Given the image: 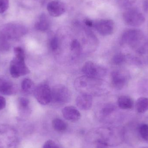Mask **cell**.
I'll return each instance as SVG.
<instances>
[{"label": "cell", "mask_w": 148, "mask_h": 148, "mask_svg": "<svg viewBox=\"0 0 148 148\" xmlns=\"http://www.w3.org/2000/svg\"><path fill=\"white\" fill-rule=\"evenodd\" d=\"M18 137L16 130L7 124L0 125V148H16Z\"/></svg>", "instance_id": "1"}, {"label": "cell", "mask_w": 148, "mask_h": 148, "mask_svg": "<svg viewBox=\"0 0 148 148\" xmlns=\"http://www.w3.org/2000/svg\"><path fill=\"white\" fill-rule=\"evenodd\" d=\"M27 32V28L23 25L17 23L6 24L0 29V42H8L9 40L21 37Z\"/></svg>", "instance_id": "2"}, {"label": "cell", "mask_w": 148, "mask_h": 148, "mask_svg": "<svg viewBox=\"0 0 148 148\" xmlns=\"http://www.w3.org/2000/svg\"><path fill=\"white\" fill-rule=\"evenodd\" d=\"M144 39V35L140 29H132L125 31L122 35L121 43L136 48L141 45Z\"/></svg>", "instance_id": "3"}, {"label": "cell", "mask_w": 148, "mask_h": 148, "mask_svg": "<svg viewBox=\"0 0 148 148\" xmlns=\"http://www.w3.org/2000/svg\"><path fill=\"white\" fill-rule=\"evenodd\" d=\"M123 19L126 24L132 27H139L142 25L145 18L142 13L134 8L126 10L123 14Z\"/></svg>", "instance_id": "4"}, {"label": "cell", "mask_w": 148, "mask_h": 148, "mask_svg": "<svg viewBox=\"0 0 148 148\" xmlns=\"http://www.w3.org/2000/svg\"><path fill=\"white\" fill-rule=\"evenodd\" d=\"M52 101L60 104L69 102L71 100V94L70 90L64 85L58 84L51 90Z\"/></svg>", "instance_id": "5"}, {"label": "cell", "mask_w": 148, "mask_h": 148, "mask_svg": "<svg viewBox=\"0 0 148 148\" xmlns=\"http://www.w3.org/2000/svg\"><path fill=\"white\" fill-rule=\"evenodd\" d=\"M35 97L38 102L47 105L52 101V92L47 84L42 83L38 85L34 91Z\"/></svg>", "instance_id": "6"}, {"label": "cell", "mask_w": 148, "mask_h": 148, "mask_svg": "<svg viewBox=\"0 0 148 148\" xmlns=\"http://www.w3.org/2000/svg\"><path fill=\"white\" fill-rule=\"evenodd\" d=\"M10 72L12 77L18 78L30 73L25 62V59L15 57L10 62Z\"/></svg>", "instance_id": "7"}, {"label": "cell", "mask_w": 148, "mask_h": 148, "mask_svg": "<svg viewBox=\"0 0 148 148\" xmlns=\"http://www.w3.org/2000/svg\"><path fill=\"white\" fill-rule=\"evenodd\" d=\"M82 72L87 77L97 79L99 77L104 76L106 71L103 68L96 65L92 62L88 61L84 65Z\"/></svg>", "instance_id": "8"}, {"label": "cell", "mask_w": 148, "mask_h": 148, "mask_svg": "<svg viewBox=\"0 0 148 148\" xmlns=\"http://www.w3.org/2000/svg\"><path fill=\"white\" fill-rule=\"evenodd\" d=\"M94 27L103 36L110 35L114 29V23L112 20L102 19L94 23Z\"/></svg>", "instance_id": "9"}, {"label": "cell", "mask_w": 148, "mask_h": 148, "mask_svg": "<svg viewBox=\"0 0 148 148\" xmlns=\"http://www.w3.org/2000/svg\"><path fill=\"white\" fill-rule=\"evenodd\" d=\"M47 10L50 16L59 17L63 14L66 10L64 3L60 0L51 1L47 5Z\"/></svg>", "instance_id": "10"}, {"label": "cell", "mask_w": 148, "mask_h": 148, "mask_svg": "<svg viewBox=\"0 0 148 148\" xmlns=\"http://www.w3.org/2000/svg\"><path fill=\"white\" fill-rule=\"evenodd\" d=\"M93 98L90 94L82 93L80 94L76 99V103L79 108L82 110H88L92 106Z\"/></svg>", "instance_id": "11"}, {"label": "cell", "mask_w": 148, "mask_h": 148, "mask_svg": "<svg viewBox=\"0 0 148 148\" xmlns=\"http://www.w3.org/2000/svg\"><path fill=\"white\" fill-rule=\"evenodd\" d=\"M111 82L115 88L121 90L125 86L127 82L126 76L119 71H114L111 75Z\"/></svg>", "instance_id": "12"}, {"label": "cell", "mask_w": 148, "mask_h": 148, "mask_svg": "<svg viewBox=\"0 0 148 148\" xmlns=\"http://www.w3.org/2000/svg\"><path fill=\"white\" fill-rule=\"evenodd\" d=\"M62 113L64 118L70 121H77L81 117L79 111L73 106L65 107L62 109Z\"/></svg>", "instance_id": "13"}, {"label": "cell", "mask_w": 148, "mask_h": 148, "mask_svg": "<svg viewBox=\"0 0 148 148\" xmlns=\"http://www.w3.org/2000/svg\"><path fill=\"white\" fill-rule=\"evenodd\" d=\"M16 92L15 87L11 82L0 78V93L6 95H10Z\"/></svg>", "instance_id": "14"}, {"label": "cell", "mask_w": 148, "mask_h": 148, "mask_svg": "<svg viewBox=\"0 0 148 148\" xmlns=\"http://www.w3.org/2000/svg\"><path fill=\"white\" fill-rule=\"evenodd\" d=\"M50 22L47 16L45 14L40 16L38 21L35 25V27L40 31H45L49 29Z\"/></svg>", "instance_id": "15"}, {"label": "cell", "mask_w": 148, "mask_h": 148, "mask_svg": "<svg viewBox=\"0 0 148 148\" xmlns=\"http://www.w3.org/2000/svg\"><path fill=\"white\" fill-rule=\"evenodd\" d=\"M117 104L119 108L122 109H130L134 107V101L130 97L121 96L118 98Z\"/></svg>", "instance_id": "16"}, {"label": "cell", "mask_w": 148, "mask_h": 148, "mask_svg": "<svg viewBox=\"0 0 148 148\" xmlns=\"http://www.w3.org/2000/svg\"><path fill=\"white\" fill-rule=\"evenodd\" d=\"M136 110L139 113H144L148 110V98L141 97L137 99L136 104Z\"/></svg>", "instance_id": "17"}, {"label": "cell", "mask_w": 148, "mask_h": 148, "mask_svg": "<svg viewBox=\"0 0 148 148\" xmlns=\"http://www.w3.org/2000/svg\"><path fill=\"white\" fill-rule=\"evenodd\" d=\"M21 88L23 91L28 93L34 92L35 89L34 84L29 78H25L23 80L21 83Z\"/></svg>", "instance_id": "18"}, {"label": "cell", "mask_w": 148, "mask_h": 148, "mask_svg": "<svg viewBox=\"0 0 148 148\" xmlns=\"http://www.w3.org/2000/svg\"><path fill=\"white\" fill-rule=\"evenodd\" d=\"M53 127L55 130L58 132H63L67 128L66 123L61 119L56 118L53 120Z\"/></svg>", "instance_id": "19"}, {"label": "cell", "mask_w": 148, "mask_h": 148, "mask_svg": "<svg viewBox=\"0 0 148 148\" xmlns=\"http://www.w3.org/2000/svg\"><path fill=\"white\" fill-rule=\"evenodd\" d=\"M138 130L141 138L148 143V124H142L140 125Z\"/></svg>", "instance_id": "20"}, {"label": "cell", "mask_w": 148, "mask_h": 148, "mask_svg": "<svg viewBox=\"0 0 148 148\" xmlns=\"http://www.w3.org/2000/svg\"><path fill=\"white\" fill-rule=\"evenodd\" d=\"M18 102L20 109L22 112L28 110L29 103L28 99L24 97H21L18 99Z\"/></svg>", "instance_id": "21"}, {"label": "cell", "mask_w": 148, "mask_h": 148, "mask_svg": "<svg viewBox=\"0 0 148 148\" xmlns=\"http://www.w3.org/2000/svg\"><path fill=\"white\" fill-rule=\"evenodd\" d=\"M126 60V57L122 53H117L113 57L112 61L113 63L116 65L122 64Z\"/></svg>", "instance_id": "22"}, {"label": "cell", "mask_w": 148, "mask_h": 148, "mask_svg": "<svg viewBox=\"0 0 148 148\" xmlns=\"http://www.w3.org/2000/svg\"><path fill=\"white\" fill-rule=\"evenodd\" d=\"M71 49L74 53L77 55L80 53L81 46L80 42L77 40H74L71 44Z\"/></svg>", "instance_id": "23"}, {"label": "cell", "mask_w": 148, "mask_h": 148, "mask_svg": "<svg viewBox=\"0 0 148 148\" xmlns=\"http://www.w3.org/2000/svg\"><path fill=\"white\" fill-rule=\"evenodd\" d=\"M115 107L112 104L106 105L102 110V113L104 116L110 114L114 110Z\"/></svg>", "instance_id": "24"}, {"label": "cell", "mask_w": 148, "mask_h": 148, "mask_svg": "<svg viewBox=\"0 0 148 148\" xmlns=\"http://www.w3.org/2000/svg\"><path fill=\"white\" fill-rule=\"evenodd\" d=\"M9 6V0H0V14L4 13Z\"/></svg>", "instance_id": "25"}, {"label": "cell", "mask_w": 148, "mask_h": 148, "mask_svg": "<svg viewBox=\"0 0 148 148\" xmlns=\"http://www.w3.org/2000/svg\"><path fill=\"white\" fill-rule=\"evenodd\" d=\"M14 52L15 55V57L21 59H25V53L24 50L22 48L20 47H16L14 49Z\"/></svg>", "instance_id": "26"}, {"label": "cell", "mask_w": 148, "mask_h": 148, "mask_svg": "<svg viewBox=\"0 0 148 148\" xmlns=\"http://www.w3.org/2000/svg\"><path fill=\"white\" fill-rule=\"evenodd\" d=\"M59 46V41L58 38L56 37H53L51 38L49 42V46L52 50H56L58 49Z\"/></svg>", "instance_id": "27"}, {"label": "cell", "mask_w": 148, "mask_h": 148, "mask_svg": "<svg viewBox=\"0 0 148 148\" xmlns=\"http://www.w3.org/2000/svg\"><path fill=\"white\" fill-rule=\"evenodd\" d=\"M96 148H107L109 146L107 142L102 139H97L96 141Z\"/></svg>", "instance_id": "28"}, {"label": "cell", "mask_w": 148, "mask_h": 148, "mask_svg": "<svg viewBox=\"0 0 148 148\" xmlns=\"http://www.w3.org/2000/svg\"><path fill=\"white\" fill-rule=\"evenodd\" d=\"M42 148H59L57 144L52 140H49L46 142Z\"/></svg>", "instance_id": "29"}, {"label": "cell", "mask_w": 148, "mask_h": 148, "mask_svg": "<svg viewBox=\"0 0 148 148\" xmlns=\"http://www.w3.org/2000/svg\"><path fill=\"white\" fill-rule=\"evenodd\" d=\"M136 0H119L120 3L124 6H127L131 5L135 2Z\"/></svg>", "instance_id": "30"}, {"label": "cell", "mask_w": 148, "mask_h": 148, "mask_svg": "<svg viewBox=\"0 0 148 148\" xmlns=\"http://www.w3.org/2000/svg\"><path fill=\"white\" fill-rule=\"evenodd\" d=\"M6 105V100L3 97L0 96V110L5 108Z\"/></svg>", "instance_id": "31"}, {"label": "cell", "mask_w": 148, "mask_h": 148, "mask_svg": "<svg viewBox=\"0 0 148 148\" xmlns=\"http://www.w3.org/2000/svg\"><path fill=\"white\" fill-rule=\"evenodd\" d=\"M84 23H85V24L88 27H94V23L91 20H89V19H86L84 21Z\"/></svg>", "instance_id": "32"}, {"label": "cell", "mask_w": 148, "mask_h": 148, "mask_svg": "<svg viewBox=\"0 0 148 148\" xmlns=\"http://www.w3.org/2000/svg\"><path fill=\"white\" fill-rule=\"evenodd\" d=\"M144 8L146 11H148V1H146L144 3Z\"/></svg>", "instance_id": "33"}, {"label": "cell", "mask_w": 148, "mask_h": 148, "mask_svg": "<svg viewBox=\"0 0 148 148\" xmlns=\"http://www.w3.org/2000/svg\"><path fill=\"white\" fill-rule=\"evenodd\" d=\"M142 148H148V147H143Z\"/></svg>", "instance_id": "34"}]
</instances>
